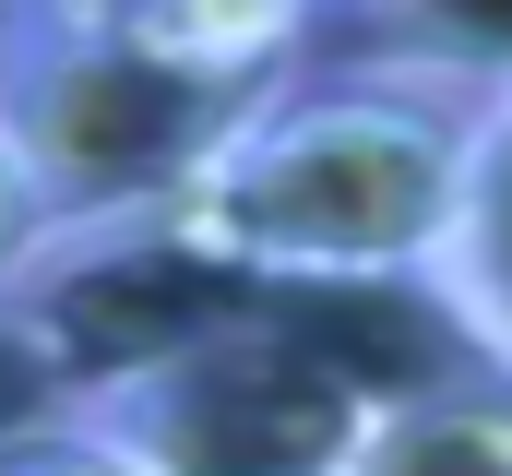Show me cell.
I'll return each instance as SVG.
<instances>
[{
  "mask_svg": "<svg viewBox=\"0 0 512 476\" xmlns=\"http://www.w3.org/2000/svg\"><path fill=\"white\" fill-rule=\"evenodd\" d=\"M465 155L477 84L453 72H286L167 215L251 286H429L465 203Z\"/></svg>",
  "mask_w": 512,
  "mask_h": 476,
  "instance_id": "obj_1",
  "label": "cell"
},
{
  "mask_svg": "<svg viewBox=\"0 0 512 476\" xmlns=\"http://www.w3.org/2000/svg\"><path fill=\"white\" fill-rule=\"evenodd\" d=\"M298 0H155V12H0V155L48 227L179 203L227 131L298 72Z\"/></svg>",
  "mask_w": 512,
  "mask_h": 476,
  "instance_id": "obj_2",
  "label": "cell"
},
{
  "mask_svg": "<svg viewBox=\"0 0 512 476\" xmlns=\"http://www.w3.org/2000/svg\"><path fill=\"white\" fill-rule=\"evenodd\" d=\"M429 298L453 310L465 357L512 381V84L477 96V155H465V203H453V238H441Z\"/></svg>",
  "mask_w": 512,
  "mask_h": 476,
  "instance_id": "obj_3",
  "label": "cell"
},
{
  "mask_svg": "<svg viewBox=\"0 0 512 476\" xmlns=\"http://www.w3.org/2000/svg\"><path fill=\"white\" fill-rule=\"evenodd\" d=\"M346 476H512V381L501 369H441V381L382 393Z\"/></svg>",
  "mask_w": 512,
  "mask_h": 476,
  "instance_id": "obj_4",
  "label": "cell"
},
{
  "mask_svg": "<svg viewBox=\"0 0 512 476\" xmlns=\"http://www.w3.org/2000/svg\"><path fill=\"white\" fill-rule=\"evenodd\" d=\"M96 393H84V369L72 346L48 334V310L0 274V441H24V429H60V417H84Z\"/></svg>",
  "mask_w": 512,
  "mask_h": 476,
  "instance_id": "obj_5",
  "label": "cell"
},
{
  "mask_svg": "<svg viewBox=\"0 0 512 476\" xmlns=\"http://www.w3.org/2000/svg\"><path fill=\"white\" fill-rule=\"evenodd\" d=\"M0 476H143V453H120L96 417H60V429L0 441Z\"/></svg>",
  "mask_w": 512,
  "mask_h": 476,
  "instance_id": "obj_6",
  "label": "cell"
},
{
  "mask_svg": "<svg viewBox=\"0 0 512 476\" xmlns=\"http://www.w3.org/2000/svg\"><path fill=\"white\" fill-rule=\"evenodd\" d=\"M36 238H48V215H36V191H24V167L0 155V274H12V262H24Z\"/></svg>",
  "mask_w": 512,
  "mask_h": 476,
  "instance_id": "obj_7",
  "label": "cell"
},
{
  "mask_svg": "<svg viewBox=\"0 0 512 476\" xmlns=\"http://www.w3.org/2000/svg\"><path fill=\"white\" fill-rule=\"evenodd\" d=\"M24 12H72V24H96V12H155V0H24Z\"/></svg>",
  "mask_w": 512,
  "mask_h": 476,
  "instance_id": "obj_8",
  "label": "cell"
},
{
  "mask_svg": "<svg viewBox=\"0 0 512 476\" xmlns=\"http://www.w3.org/2000/svg\"><path fill=\"white\" fill-rule=\"evenodd\" d=\"M298 12H310V24H322V12H382V0H298Z\"/></svg>",
  "mask_w": 512,
  "mask_h": 476,
  "instance_id": "obj_9",
  "label": "cell"
},
{
  "mask_svg": "<svg viewBox=\"0 0 512 476\" xmlns=\"http://www.w3.org/2000/svg\"><path fill=\"white\" fill-rule=\"evenodd\" d=\"M0 12H12V0H0Z\"/></svg>",
  "mask_w": 512,
  "mask_h": 476,
  "instance_id": "obj_10",
  "label": "cell"
}]
</instances>
